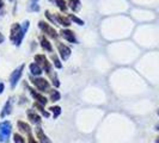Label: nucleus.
Returning a JSON list of instances; mask_svg holds the SVG:
<instances>
[{
	"label": "nucleus",
	"mask_w": 159,
	"mask_h": 143,
	"mask_svg": "<svg viewBox=\"0 0 159 143\" xmlns=\"http://www.w3.org/2000/svg\"><path fill=\"white\" fill-rule=\"evenodd\" d=\"M71 19H72V20H74V22H77V23L79 24V25H83V24H84V22H83L81 19H79V18H77V17L73 16V15L71 16Z\"/></svg>",
	"instance_id": "obj_23"
},
{
	"label": "nucleus",
	"mask_w": 159,
	"mask_h": 143,
	"mask_svg": "<svg viewBox=\"0 0 159 143\" xmlns=\"http://www.w3.org/2000/svg\"><path fill=\"white\" fill-rule=\"evenodd\" d=\"M28 117H29V119L31 120L32 123H36V124H40L41 123V117L35 111H32V110L28 111Z\"/></svg>",
	"instance_id": "obj_9"
},
{
	"label": "nucleus",
	"mask_w": 159,
	"mask_h": 143,
	"mask_svg": "<svg viewBox=\"0 0 159 143\" xmlns=\"http://www.w3.org/2000/svg\"><path fill=\"white\" fill-rule=\"evenodd\" d=\"M158 115H159V110H158Z\"/></svg>",
	"instance_id": "obj_30"
},
{
	"label": "nucleus",
	"mask_w": 159,
	"mask_h": 143,
	"mask_svg": "<svg viewBox=\"0 0 159 143\" xmlns=\"http://www.w3.org/2000/svg\"><path fill=\"white\" fill-rule=\"evenodd\" d=\"M34 106H35V107H36V109H37L40 112H42V115H43L44 117H49V113H48L47 111H44V109L42 107L43 105H41V104H39V103H35V105H34Z\"/></svg>",
	"instance_id": "obj_17"
},
{
	"label": "nucleus",
	"mask_w": 159,
	"mask_h": 143,
	"mask_svg": "<svg viewBox=\"0 0 159 143\" xmlns=\"http://www.w3.org/2000/svg\"><path fill=\"white\" fill-rule=\"evenodd\" d=\"M40 28L44 32H47L49 36H52V37H54V38H56V37H57V33H56V31L53 29V28H50L47 23H44V22H40Z\"/></svg>",
	"instance_id": "obj_6"
},
{
	"label": "nucleus",
	"mask_w": 159,
	"mask_h": 143,
	"mask_svg": "<svg viewBox=\"0 0 159 143\" xmlns=\"http://www.w3.org/2000/svg\"><path fill=\"white\" fill-rule=\"evenodd\" d=\"M28 28H29V22H25L23 28H20L19 24H13L12 25V28H11V40L13 41V43L16 46L20 44V42L24 37V33L28 30Z\"/></svg>",
	"instance_id": "obj_1"
},
{
	"label": "nucleus",
	"mask_w": 159,
	"mask_h": 143,
	"mask_svg": "<svg viewBox=\"0 0 159 143\" xmlns=\"http://www.w3.org/2000/svg\"><path fill=\"white\" fill-rule=\"evenodd\" d=\"M11 123L10 122H2L0 123V142L6 143L8 142L10 134H11Z\"/></svg>",
	"instance_id": "obj_2"
},
{
	"label": "nucleus",
	"mask_w": 159,
	"mask_h": 143,
	"mask_svg": "<svg viewBox=\"0 0 159 143\" xmlns=\"http://www.w3.org/2000/svg\"><path fill=\"white\" fill-rule=\"evenodd\" d=\"M2 91H4V84L0 82V93H2Z\"/></svg>",
	"instance_id": "obj_25"
},
{
	"label": "nucleus",
	"mask_w": 159,
	"mask_h": 143,
	"mask_svg": "<svg viewBox=\"0 0 159 143\" xmlns=\"http://www.w3.org/2000/svg\"><path fill=\"white\" fill-rule=\"evenodd\" d=\"M32 84L39 88L42 92H47L48 88H49V84H48L47 80L42 79V78H35V79H31Z\"/></svg>",
	"instance_id": "obj_3"
},
{
	"label": "nucleus",
	"mask_w": 159,
	"mask_h": 143,
	"mask_svg": "<svg viewBox=\"0 0 159 143\" xmlns=\"http://www.w3.org/2000/svg\"><path fill=\"white\" fill-rule=\"evenodd\" d=\"M4 40H5V38H4V36L0 33V43H2V42H4Z\"/></svg>",
	"instance_id": "obj_26"
},
{
	"label": "nucleus",
	"mask_w": 159,
	"mask_h": 143,
	"mask_svg": "<svg viewBox=\"0 0 159 143\" xmlns=\"http://www.w3.org/2000/svg\"><path fill=\"white\" fill-rule=\"evenodd\" d=\"M30 72L34 75H40L41 73H42V68L37 63H32L30 64Z\"/></svg>",
	"instance_id": "obj_11"
},
{
	"label": "nucleus",
	"mask_w": 159,
	"mask_h": 143,
	"mask_svg": "<svg viewBox=\"0 0 159 143\" xmlns=\"http://www.w3.org/2000/svg\"><path fill=\"white\" fill-rule=\"evenodd\" d=\"M23 69H24V66L22 64V66H19V68H17L16 71L11 74V76H10V81H11V86H12V87H15V86L17 85L18 80H19L20 75H22Z\"/></svg>",
	"instance_id": "obj_4"
},
{
	"label": "nucleus",
	"mask_w": 159,
	"mask_h": 143,
	"mask_svg": "<svg viewBox=\"0 0 159 143\" xmlns=\"http://www.w3.org/2000/svg\"><path fill=\"white\" fill-rule=\"evenodd\" d=\"M53 61H54V64H55L57 68H61V67H62L61 63H60V61H59V58H57L55 55H53Z\"/></svg>",
	"instance_id": "obj_22"
},
{
	"label": "nucleus",
	"mask_w": 159,
	"mask_h": 143,
	"mask_svg": "<svg viewBox=\"0 0 159 143\" xmlns=\"http://www.w3.org/2000/svg\"><path fill=\"white\" fill-rule=\"evenodd\" d=\"M11 109H12V102L10 99L7 103H6V105H5V107H4V111L1 112V117H5L6 115H8L11 112Z\"/></svg>",
	"instance_id": "obj_13"
},
{
	"label": "nucleus",
	"mask_w": 159,
	"mask_h": 143,
	"mask_svg": "<svg viewBox=\"0 0 159 143\" xmlns=\"http://www.w3.org/2000/svg\"><path fill=\"white\" fill-rule=\"evenodd\" d=\"M57 47H59V53H60V55L62 57V60H67L70 57V55H71V49L68 47H66L62 43H59Z\"/></svg>",
	"instance_id": "obj_5"
},
{
	"label": "nucleus",
	"mask_w": 159,
	"mask_h": 143,
	"mask_svg": "<svg viewBox=\"0 0 159 143\" xmlns=\"http://www.w3.org/2000/svg\"><path fill=\"white\" fill-rule=\"evenodd\" d=\"M1 6H2V1L0 0V7H1Z\"/></svg>",
	"instance_id": "obj_28"
},
{
	"label": "nucleus",
	"mask_w": 159,
	"mask_h": 143,
	"mask_svg": "<svg viewBox=\"0 0 159 143\" xmlns=\"http://www.w3.org/2000/svg\"><path fill=\"white\" fill-rule=\"evenodd\" d=\"M28 143H37V142H36V141L34 140V137H32V136L29 134V142H28Z\"/></svg>",
	"instance_id": "obj_24"
},
{
	"label": "nucleus",
	"mask_w": 159,
	"mask_h": 143,
	"mask_svg": "<svg viewBox=\"0 0 159 143\" xmlns=\"http://www.w3.org/2000/svg\"><path fill=\"white\" fill-rule=\"evenodd\" d=\"M36 136H37L40 143H52L50 140L44 135V132H43V130H42L41 128H37V129H36Z\"/></svg>",
	"instance_id": "obj_8"
},
{
	"label": "nucleus",
	"mask_w": 159,
	"mask_h": 143,
	"mask_svg": "<svg viewBox=\"0 0 159 143\" xmlns=\"http://www.w3.org/2000/svg\"><path fill=\"white\" fill-rule=\"evenodd\" d=\"M28 88H29V91L31 92L32 97H34V98L37 100V103L41 104V105H46V104H47V98H44L43 95L39 94V93H37L35 89H32V88H30V87H28Z\"/></svg>",
	"instance_id": "obj_7"
},
{
	"label": "nucleus",
	"mask_w": 159,
	"mask_h": 143,
	"mask_svg": "<svg viewBox=\"0 0 159 143\" xmlns=\"http://www.w3.org/2000/svg\"><path fill=\"white\" fill-rule=\"evenodd\" d=\"M50 111L54 113V117H57L60 113H61V109H60V106H52L50 107Z\"/></svg>",
	"instance_id": "obj_18"
},
{
	"label": "nucleus",
	"mask_w": 159,
	"mask_h": 143,
	"mask_svg": "<svg viewBox=\"0 0 159 143\" xmlns=\"http://www.w3.org/2000/svg\"><path fill=\"white\" fill-rule=\"evenodd\" d=\"M156 130H159V124L157 125V127H156Z\"/></svg>",
	"instance_id": "obj_27"
},
{
	"label": "nucleus",
	"mask_w": 159,
	"mask_h": 143,
	"mask_svg": "<svg viewBox=\"0 0 159 143\" xmlns=\"http://www.w3.org/2000/svg\"><path fill=\"white\" fill-rule=\"evenodd\" d=\"M56 19H57V22L61 24V25H65V26H68V25L71 24V23H70V20H68V19H67L66 17H64V16H57V18H56Z\"/></svg>",
	"instance_id": "obj_15"
},
{
	"label": "nucleus",
	"mask_w": 159,
	"mask_h": 143,
	"mask_svg": "<svg viewBox=\"0 0 159 143\" xmlns=\"http://www.w3.org/2000/svg\"><path fill=\"white\" fill-rule=\"evenodd\" d=\"M42 47L44 48V49H48L49 51H52V46H50V43L46 38H42Z\"/></svg>",
	"instance_id": "obj_19"
},
{
	"label": "nucleus",
	"mask_w": 159,
	"mask_h": 143,
	"mask_svg": "<svg viewBox=\"0 0 159 143\" xmlns=\"http://www.w3.org/2000/svg\"><path fill=\"white\" fill-rule=\"evenodd\" d=\"M56 2H57L59 7L61 8L62 11H66V2H65L64 0H56Z\"/></svg>",
	"instance_id": "obj_21"
},
{
	"label": "nucleus",
	"mask_w": 159,
	"mask_h": 143,
	"mask_svg": "<svg viewBox=\"0 0 159 143\" xmlns=\"http://www.w3.org/2000/svg\"><path fill=\"white\" fill-rule=\"evenodd\" d=\"M18 128H19L22 131L26 132V134H30V132H31V129H30V127L28 125V123H24V122H22V120L18 122Z\"/></svg>",
	"instance_id": "obj_12"
},
{
	"label": "nucleus",
	"mask_w": 159,
	"mask_h": 143,
	"mask_svg": "<svg viewBox=\"0 0 159 143\" xmlns=\"http://www.w3.org/2000/svg\"><path fill=\"white\" fill-rule=\"evenodd\" d=\"M68 4H70V6H71L72 10H74V11H78V10H79V5H80L79 0H70Z\"/></svg>",
	"instance_id": "obj_14"
},
{
	"label": "nucleus",
	"mask_w": 159,
	"mask_h": 143,
	"mask_svg": "<svg viewBox=\"0 0 159 143\" xmlns=\"http://www.w3.org/2000/svg\"><path fill=\"white\" fill-rule=\"evenodd\" d=\"M157 143H159V136L157 137Z\"/></svg>",
	"instance_id": "obj_29"
},
{
	"label": "nucleus",
	"mask_w": 159,
	"mask_h": 143,
	"mask_svg": "<svg viewBox=\"0 0 159 143\" xmlns=\"http://www.w3.org/2000/svg\"><path fill=\"white\" fill-rule=\"evenodd\" d=\"M13 140H15V143H25L23 137L20 135H18V134H15V135H13Z\"/></svg>",
	"instance_id": "obj_20"
},
{
	"label": "nucleus",
	"mask_w": 159,
	"mask_h": 143,
	"mask_svg": "<svg viewBox=\"0 0 159 143\" xmlns=\"http://www.w3.org/2000/svg\"><path fill=\"white\" fill-rule=\"evenodd\" d=\"M60 99V93L55 91V89H53V91H50V100L52 102H56V100H59Z\"/></svg>",
	"instance_id": "obj_16"
},
{
	"label": "nucleus",
	"mask_w": 159,
	"mask_h": 143,
	"mask_svg": "<svg viewBox=\"0 0 159 143\" xmlns=\"http://www.w3.org/2000/svg\"><path fill=\"white\" fill-rule=\"evenodd\" d=\"M61 35H62V37L66 38L68 42H72V43H74V42H75L74 33H73L72 31H70V30H62V31H61Z\"/></svg>",
	"instance_id": "obj_10"
}]
</instances>
